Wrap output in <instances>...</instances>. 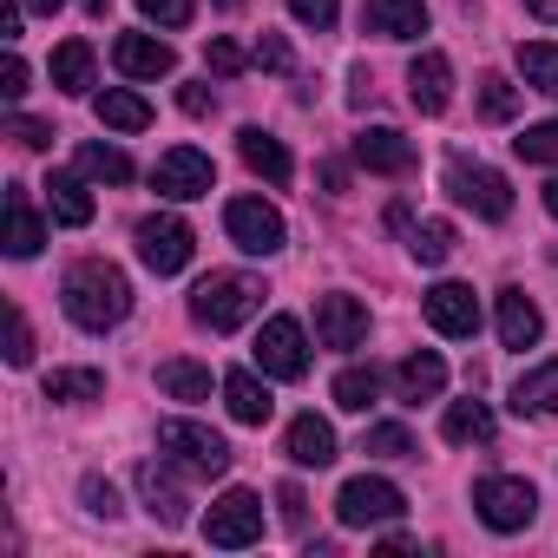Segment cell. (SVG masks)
Returning a JSON list of instances; mask_svg holds the SVG:
<instances>
[{
  "label": "cell",
  "mask_w": 558,
  "mask_h": 558,
  "mask_svg": "<svg viewBox=\"0 0 558 558\" xmlns=\"http://www.w3.org/2000/svg\"><path fill=\"white\" fill-rule=\"evenodd\" d=\"M60 303H66V316H73L86 336H106V329H119V323L132 316V283H125V269H119V263L86 256V263L66 269Z\"/></svg>",
  "instance_id": "6da1fadb"
},
{
  "label": "cell",
  "mask_w": 558,
  "mask_h": 558,
  "mask_svg": "<svg viewBox=\"0 0 558 558\" xmlns=\"http://www.w3.org/2000/svg\"><path fill=\"white\" fill-rule=\"evenodd\" d=\"M256 310H263V283H256V276H243V269H217V276H204V283L191 290V316H197L210 336L243 329Z\"/></svg>",
  "instance_id": "7a4b0ae2"
},
{
  "label": "cell",
  "mask_w": 558,
  "mask_h": 558,
  "mask_svg": "<svg viewBox=\"0 0 558 558\" xmlns=\"http://www.w3.org/2000/svg\"><path fill=\"white\" fill-rule=\"evenodd\" d=\"M158 453H171L184 473H197V480H217V473H230V440L217 434V427H204V421H158Z\"/></svg>",
  "instance_id": "3957f363"
},
{
  "label": "cell",
  "mask_w": 558,
  "mask_h": 558,
  "mask_svg": "<svg viewBox=\"0 0 558 558\" xmlns=\"http://www.w3.org/2000/svg\"><path fill=\"white\" fill-rule=\"evenodd\" d=\"M473 512H480L493 532H525V525L538 519V493H532V480L486 473V480L473 486Z\"/></svg>",
  "instance_id": "277c9868"
},
{
  "label": "cell",
  "mask_w": 558,
  "mask_h": 558,
  "mask_svg": "<svg viewBox=\"0 0 558 558\" xmlns=\"http://www.w3.org/2000/svg\"><path fill=\"white\" fill-rule=\"evenodd\" d=\"M447 197L480 210L486 223H506L512 217V184L493 171V165H466V158H447Z\"/></svg>",
  "instance_id": "5b68a950"
},
{
  "label": "cell",
  "mask_w": 558,
  "mask_h": 558,
  "mask_svg": "<svg viewBox=\"0 0 558 558\" xmlns=\"http://www.w3.org/2000/svg\"><path fill=\"white\" fill-rule=\"evenodd\" d=\"M223 230H230V243L250 250V256H276V250L290 243L283 210L263 204V197H230V204H223Z\"/></svg>",
  "instance_id": "8992f818"
},
{
  "label": "cell",
  "mask_w": 558,
  "mask_h": 558,
  "mask_svg": "<svg viewBox=\"0 0 558 558\" xmlns=\"http://www.w3.org/2000/svg\"><path fill=\"white\" fill-rule=\"evenodd\" d=\"M204 538H210L217 551H243V545H256V538H263V499H256L250 486H230V493L204 512Z\"/></svg>",
  "instance_id": "52a82bcc"
},
{
  "label": "cell",
  "mask_w": 558,
  "mask_h": 558,
  "mask_svg": "<svg viewBox=\"0 0 558 558\" xmlns=\"http://www.w3.org/2000/svg\"><path fill=\"white\" fill-rule=\"evenodd\" d=\"M408 512V499H401V486L395 480H375V473H362V480H349L342 493H336V519L342 525H395Z\"/></svg>",
  "instance_id": "ba28073f"
},
{
  "label": "cell",
  "mask_w": 558,
  "mask_h": 558,
  "mask_svg": "<svg viewBox=\"0 0 558 558\" xmlns=\"http://www.w3.org/2000/svg\"><path fill=\"white\" fill-rule=\"evenodd\" d=\"M256 368L276 375V381H303L310 375V336L296 316H269L263 336H256Z\"/></svg>",
  "instance_id": "9c48e42d"
},
{
  "label": "cell",
  "mask_w": 558,
  "mask_h": 558,
  "mask_svg": "<svg viewBox=\"0 0 558 558\" xmlns=\"http://www.w3.org/2000/svg\"><path fill=\"white\" fill-rule=\"evenodd\" d=\"M151 184H158V197H171V204H191V197H210V184H217V165H210L197 145H171V151L151 165Z\"/></svg>",
  "instance_id": "30bf717a"
},
{
  "label": "cell",
  "mask_w": 558,
  "mask_h": 558,
  "mask_svg": "<svg viewBox=\"0 0 558 558\" xmlns=\"http://www.w3.org/2000/svg\"><path fill=\"white\" fill-rule=\"evenodd\" d=\"M191 243H197V236H191V223H184V217H171V210L138 223V263H145L151 276H178V269L191 263Z\"/></svg>",
  "instance_id": "8fae6325"
},
{
  "label": "cell",
  "mask_w": 558,
  "mask_h": 558,
  "mask_svg": "<svg viewBox=\"0 0 558 558\" xmlns=\"http://www.w3.org/2000/svg\"><path fill=\"white\" fill-rule=\"evenodd\" d=\"M421 310H427V323H434L440 336H453V342L480 336V296H473L466 283H434V290L421 296Z\"/></svg>",
  "instance_id": "7c38bea8"
},
{
  "label": "cell",
  "mask_w": 558,
  "mask_h": 558,
  "mask_svg": "<svg viewBox=\"0 0 558 558\" xmlns=\"http://www.w3.org/2000/svg\"><path fill=\"white\" fill-rule=\"evenodd\" d=\"M408 99H414V112H447L453 106V60L440 53V47H427L414 66H408Z\"/></svg>",
  "instance_id": "4fadbf2b"
},
{
  "label": "cell",
  "mask_w": 558,
  "mask_h": 558,
  "mask_svg": "<svg viewBox=\"0 0 558 558\" xmlns=\"http://www.w3.org/2000/svg\"><path fill=\"white\" fill-rule=\"evenodd\" d=\"M316 342L323 349H362L368 342V310L355 296H323L316 303Z\"/></svg>",
  "instance_id": "5bb4252c"
},
{
  "label": "cell",
  "mask_w": 558,
  "mask_h": 558,
  "mask_svg": "<svg viewBox=\"0 0 558 558\" xmlns=\"http://www.w3.org/2000/svg\"><path fill=\"white\" fill-rule=\"evenodd\" d=\"M236 158H243L263 184H276V191H283V184L296 178V158L283 151V138H269L263 125H243V132H236Z\"/></svg>",
  "instance_id": "9a60e30c"
},
{
  "label": "cell",
  "mask_w": 558,
  "mask_h": 558,
  "mask_svg": "<svg viewBox=\"0 0 558 558\" xmlns=\"http://www.w3.org/2000/svg\"><path fill=\"white\" fill-rule=\"evenodd\" d=\"M112 66H119L125 80H165V73L178 66V53H171L158 34H119V40H112Z\"/></svg>",
  "instance_id": "2e32d148"
},
{
  "label": "cell",
  "mask_w": 558,
  "mask_h": 558,
  "mask_svg": "<svg viewBox=\"0 0 558 558\" xmlns=\"http://www.w3.org/2000/svg\"><path fill=\"white\" fill-rule=\"evenodd\" d=\"M355 165H362V171H381V178H408V171H414V145H408L395 125H368V132L355 138Z\"/></svg>",
  "instance_id": "e0dca14e"
},
{
  "label": "cell",
  "mask_w": 558,
  "mask_h": 558,
  "mask_svg": "<svg viewBox=\"0 0 558 558\" xmlns=\"http://www.w3.org/2000/svg\"><path fill=\"white\" fill-rule=\"evenodd\" d=\"M362 27L375 40H421L427 34V0H368Z\"/></svg>",
  "instance_id": "ac0fdd59"
},
{
  "label": "cell",
  "mask_w": 558,
  "mask_h": 558,
  "mask_svg": "<svg viewBox=\"0 0 558 558\" xmlns=\"http://www.w3.org/2000/svg\"><path fill=\"white\" fill-rule=\"evenodd\" d=\"M138 499H145V512H151L158 525H184V519H191V506H184V493H178L171 466H158V460H145V466H138Z\"/></svg>",
  "instance_id": "d6986e66"
},
{
  "label": "cell",
  "mask_w": 558,
  "mask_h": 558,
  "mask_svg": "<svg viewBox=\"0 0 558 558\" xmlns=\"http://www.w3.org/2000/svg\"><path fill=\"white\" fill-rule=\"evenodd\" d=\"M47 210H53V223L86 230V223H93V191H86V171H53V178H47Z\"/></svg>",
  "instance_id": "ffe728a7"
},
{
  "label": "cell",
  "mask_w": 558,
  "mask_h": 558,
  "mask_svg": "<svg viewBox=\"0 0 558 558\" xmlns=\"http://www.w3.org/2000/svg\"><path fill=\"white\" fill-rule=\"evenodd\" d=\"M283 453H290L296 466H336V427L316 421V414H296L290 434H283Z\"/></svg>",
  "instance_id": "44dd1931"
},
{
  "label": "cell",
  "mask_w": 558,
  "mask_h": 558,
  "mask_svg": "<svg viewBox=\"0 0 558 558\" xmlns=\"http://www.w3.org/2000/svg\"><path fill=\"white\" fill-rule=\"evenodd\" d=\"M538 336H545L538 303H532L525 290H499V342H506V349H532Z\"/></svg>",
  "instance_id": "7402d4cb"
},
{
  "label": "cell",
  "mask_w": 558,
  "mask_h": 558,
  "mask_svg": "<svg viewBox=\"0 0 558 558\" xmlns=\"http://www.w3.org/2000/svg\"><path fill=\"white\" fill-rule=\"evenodd\" d=\"M440 388H447V362L434 355V349H421V355H408L401 368H395V395L401 401H440Z\"/></svg>",
  "instance_id": "603a6c76"
},
{
  "label": "cell",
  "mask_w": 558,
  "mask_h": 558,
  "mask_svg": "<svg viewBox=\"0 0 558 558\" xmlns=\"http://www.w3.org/2000/svg\"><path fill=\"white\" fill-rule=\"evenodd\" d=\"M40 243H47V223H40V210H34V197L14 184L8 191V256H40Z\"/></svg>",
  "instance_id": "cb8c5ba5"
},
{
  "label": "cell",
  "mask_w": 558,
  "mask_h": 558,
  "mask_svg": "<svg viewBox=\"0 0 558 558\" xmlns=\"http://www.w3.org/2000/svg\"><path fill=\"white\" fill-rule=\"evenodd\" d=\"M223 408H230V421H243V427H263L276 401H269V388H263L250 368H230V375H223Z\"/></svg>",
  "instance_id": "d4e9b609"
},
{
  "label": "cell",
  "mask_w": 558,
  "mask_h": 558,
  "mask_svg": "<svg viewBox=\"0 0 558 558\" xmlns=\"http://www.w3.org/2000/svg\"><path fill=\"white\" fill-rule=\"evenodd\" d=\"M440 434H447L453 447H486V440H493V408H486V401H453V408L440 414Z\"/></svg>",
  "instance_id": "484cf974"
},
{
  "label": "cell",
  "mask_w": 558,
  "mask_h": 558,
  "mask_svg": "<svg viewBox=\"0 0 558 558\" xmlns=\"http://www.w3.org/2000/svg\"><path fill=\"white\" fill-rule=\"evenodd\" d=\"M512 408L519 414H558V362H538L512 381Z\"/></svg>",
  "instance_id": "4316f807"
},
{
  "label": "cell",
  "mask_w": 558,
  "mask_h": 558,
  "mask_svg": "<svg viewBox=\"0 0 558 558\" xmlns=\"http://www.w3.org/2000/svg\"><path fill=\"white\" fill-rule=\"evenodd\" d=\"M99 395H106V375L99 368H53L47 375V401H60V408H86Z\"/></svg>",
  "instance_id": "83f0119b"
},
{
  "label": "cell",
  "mask_w": 558,
  "mask_h": 558,
  "mask_svg": "<svg viewBox=\"0 0 558 558\" xmlns=\"http://www.w3.org/2000/svg\"><path fill=\"white\" fill-rule=\"evenodd\" d=\"M99 125H112V132H145V125H151V106H145L138 93H125V86H106V93H99Z\"/></svg>",
  "instance_id": "f1b7e54d"
},
{
  "label": "cell",
  "mask_w": 558,
  "mask_h": 558,
  "mask_svg": "<svg viewBox=\"0 0 558 558\" xmlns=\"http://www.w3.org/2000/svg\"><path fill=\"white\" fill-rule=\"evenodd\" d=\"M329 395H336V408H342V414H368V408H375V395H381V368H342Z\"/></svg>",
  "instance_id": "f546056e"
},
{
  "label": "cell",
  "mask_w": 558,
  "mask_h": 558,
  "mask_svg": "<svg viewBox=\"0 0 558 558\" xmlns=\"http://www.w3.org/2000/svg\"><path fill=\"white\" fill-rule=\"evenodd\" d=\"M519 80H525L532 93H551V99H558V47H551V40H525V47H519Z\"/></svg>",
  "instance_id": "4dcf8cb0"
},
{
  "label": "cell",
  "mask_w": 558,
  "mask_h": 558,
  "mask_svg": "<svg viewBox=\"0 0 558 558\" xmlns=\"http://www.w3.org/2000/svg\"><path fill=\"white\" fill-rule=\"evenodd\" d=\"M158 388L171 401H210V368H197V362H158Z\"/></svg>",
  "instance_id": "1f68e13d"
},
{
  "label": "cell",
  "mask_w": 558,
  "mask_h": 558,
  "mask_svg": "<svg viewBox=\"0 0 558 558\" xmlns=\"http://www.w3.org/2000/svg\"><path fill=\"white\" fill-rule=\"evenodd\" d=\"M53 86H60V93H86V86H93V47H86V40H66V47L53 53Z\"/></svg>",
  "instance_id": "d6a6232c"
},
{
  "label": "cell",
  "mask_w": 558,
  "mask_h": 558,
  "mask_svg": "<svg viewBox=\"0 0 558 558\" xmlns=\"http://www.w3.org/2000/svg\"><path fill=\"white\" fill-rule=\"evenodd\" d=\"M408 250H414V263H447L453 256V223L447 217H427V223H414V236H408Z\"/></svg>",
  "instance_id": "836d02e7"
},
{
  "label": "cell",
  "mask_w": 558,
  "mask_h": 558,
  "mask_svg": "<svg viewBox=\"0 0 558 558\" xmlns=\"http://www.w3.org/2000/svg\"><path fill=\"white\" fill-rule=\"evenodd\" d=\"M80 171L99 178V184H125L132 178V158L119 145H80Z\"/></svg>",
  "instance_id": "e575fe53"
},
{
  "label": "cell",
  "mask_w": 558,
  "mask_h": 558,
  "mask_svg": "<svg viewBox=\"0 0 558 558\" xmlns=\"http://www.w3.org/2000/svg\"><path fill=\"white\" fill-rule=\"evenodd\" d=\"M362 453H375V460H414V434L401 421H375L362 434Z\"/></svg>",
  "instance_id": "d590c367"
},
{
  "label": "cell",
  "mask_w": 558,
  "mask_h": 558,
  "mask_svg": "<svg viewBox=\"0 0 558 558\" xmlns=\"http://www.w3.org/2000/svg\"><path fill=\"white\" fill-rule=\"evenodd\" d=\"M512 112H519V86H512L506 73H486V80H480V119L506 125Z\"/></svg>",
  "instance_id": "8d00e7d4"
},
{
  "label": "cell",
  "mask_w": 558,
  "mask_h": 558,
  "mask_svg": "<svg viewBox=\"0 0 558 558\" xmlns=\"http://www.w3.org/2000/svg\"><path fill=\"white\" fill-rule=\"evenodd\" d=\"M512 151H519L525 165H558V119H545V125H525V132L512 138Z\"/></svg>",
  "instance_id": "74e56055"
},
{
  "label": "cell",
  "mask_w": 558,
  "mask_h": 558,
  "mask_svg": "<svg viewBox=\"0 0 558 558\" xmlns=\"http://www.w3.org/2000/svg\"><path fill=\"white\" fill-rule=\"evenodd\" d=\"M34 362V323L21 316V303H8V368H27Z\"/></svg>",
  "instance_id": "f35d334b"
},
{
  "label": "cell",
  "mask_w": 558,
  "mask_h": 558,
  "mask_svg": "<svg viewBox=\"0 0 558 558\" xmlns=\"http://www.w3.org/2000/svg\"><path fill=\"white\" fill-rule=\"evenodd\" d=\"M290 14H296L303 27L329 34V27H336V14H342V0H290Z\"/></svg>",
  "instance_id": "ab89813d"
},
{
  "label": "cell",
  "mask_w": 558,
  "mask_h": 558,
  "mask_svg": "<svg viewBox=\"0 0 558 558\" xmlns=\"http://www.w3.org/2000/svg\"><path fill=\"white\" fill-rule=\"evenodd\" d=\"M204 66H210L217 80H236V73H243V47H236V40H210V47H204Z\"/></svg>",
  "instance_id": "60d3db41"
},
{
  "label": "cell",
  "mask_w": 558,
  "mask_h": 558,
  "mask_svg": "<svg viewBox=\"0 0 558 558\" xmlns=\"http://www.w3.org/2000/svg\"><path fill=\"white\" fill-rule=\"evenodd\" d=\"M256 66H263V73H290V40H283V34H263V40H256Z\"/></svg>",
  "instance_id": "b9f144b4"
},
{
  "label": "cell",
  "mask_w": 558,
  "mask_h": 558,
  "mask_svg": "<svg viewBox=\"0 0 558 558\" xmlns=\"http://www.w3.org/2000/svg\"><path fill=\"white\" fill-rule=\"evenodd\" d=\"M8 138L27 145V151H47V145H53V125H40V119H8Z\"/></svg>",
  "instance_id": "7bdbcfd3"
},
{
  "label": "cell",
  "mask_w": 558,
  "mask_h": 558,
  "mask_svg": "<svg viewBox=\"0 0 558 558\" xmlns=\"http://www.w3.org/2000/svg\"><path fill=\"white\" fill-rule=\"evenodd\" d=\"M145 8V21H158V27H184L191 21V0H138Z\"/></svg>",
  "instance_id": "ee69618b"
},
{
  "label": "cell",
  "mask_w": 558,
  "mask_h": 558,
  "mask_svg": "<svg viewBox=\"0 0 558 558\" xmlns=\"http://www.w3.org/2000/svg\"><path fill=\"white\" fill-rule=\"evenodd\" d=\"M86 512H99V519H119V493H112L106 480H86Z\"/></svg>",
  "instance_id": "f6af8a7d"
},
{
  "label": "cell",
  "mask_w": 558,
  "mask_h": 558,
  "mask_svg": "<svg viewBox=\"0 0 558 558\" xmlns=\"http://www.w3.org/2000/svg\"><path fill=\"white\" fill-rule=\"evenodd\" d=\"M0 93H8V99L27 93V60H21V53H8V66H0Z\"/></svg>",
  "instance_id": "bcb514c9"
},
{
  "label": "cell",
  "mask_w": 558,
  "mask_h": 558,
  "mask_svg": "<svg viewBox=\"0 0 558 558\" xmlns=\"http://www.w3.org/2000/svg\"><path fill=\"white\" fill-rule=\"evenodd\" d=\"M276 506H283V525H290V532H303V506H310L303 486H283V493H276Z\"/></svg>",
  "instance_id": "7dc6e473"
},
{
  "label": "cell",
  "mask_w": 558,
  "mask_h": 558,
  "mask_svg": "<svg viewBox=\"0 0 558 558\" xmlns=\"http://www.w3.org/2000/svg\"><path fill=\"white\" fill-rule=\"evenodd\" d=\"M178 106H184L191 119H204V112H217V93H204V86H184V93H178Z\"/></svg>",
  "instance_id": "c3c4849f"
},
{
  "label": "cell",
  "mask_w": 558,
  "mask_h": 558,
  "mask_svg": "<svg viewBox=\"0 0 558 558\" xmlns=\"http://www.w3.org/2000/svg\"><path fill=\"white\" fill-rule=\"evenodd\" d=\"M323 184H329V191L342 197V191H349V171H342V165H323Z\"/></svg>",
  "instance_id": "681fc988"
},
{
  "label": "cell",
  "mask_w": 558,
  "mask_h": 558,
  "mask_svg": "<svg viewBox=\"0 0 558 558\" xmlns=\"http://www.w3.org/2000/svg\"><path fill=\"white\" fill-rule=\"evenodd\" d=\"M525 8H532L538 21H551V27H558V0H525Z\"/></svg>",
  "instance_id": "f907efd6"
},
{
  "label": "cell",
  "mask_w": 558,
  "mask_h": 558,
  "mask_svg": "<svg viewBox=\"0 0 558 558\" xmlns=\"http://www.w3.org/2000/svg\"><path fill=\"white\" fill-rule=\"evenodd\" d=\"M66 0H27V14H60Z\"/></svg>",
  "instance_id": "816d5d0a"
},
{
  "label": "cell",
  "mask_w": 558,
  "mask_h": 558,
  "mask_svg": "<svg viewBox=\"0 0 558 558\" xmlns=\"http://www.w3.org/2000/svg\"><path fill=\"white\" fill-rule=\"evenodd\" d=\"M86 14H93V21H106V14H112V0H86Z\"/></svg>",
  "instance_id": "f5cc1de1"
},
{
  "label": "cell",
  "mask_w": 558,
  "mask_h": 558,
  "mask_svg": "<svg viewBox=\"0 0 558 558\" xmlns=\"http://www.w3.org/2000/svg\"><path fill=\"white\" fill-rule=\"evenodd\" d=\"M545 210H551V217H558V184H545Z\"/></svg>",
  "instance_id": "db71d44e"
},
{
  "label": "cell",
  "mask_w": 558,
  "mask_h": 558,
  "mask_svg": "<svg viewBox=\"0 0 558 558\" xmlns=\"http://www.w3.org/2000/svg\"><path fill=\"white\" fill-rule=\"evenodd\" d=\"M217 8H223V14H236V8H243V0H217Z\"/></svg>",
  "instance_id": "11a10c76"
}]
</instances>
